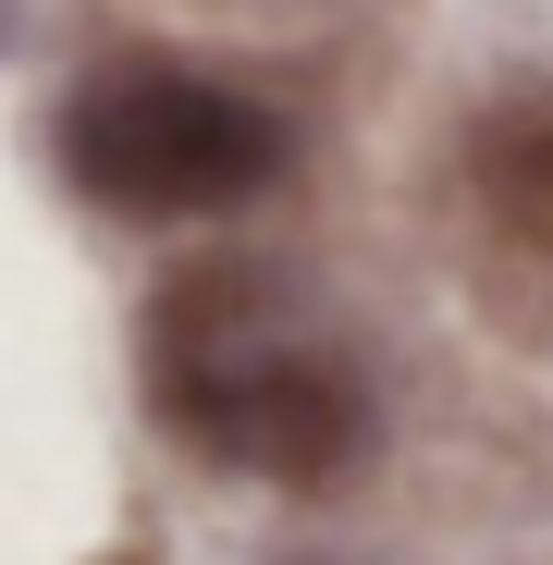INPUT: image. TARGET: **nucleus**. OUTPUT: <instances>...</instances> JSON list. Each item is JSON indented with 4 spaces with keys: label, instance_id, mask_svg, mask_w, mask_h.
Here are the masks:
<instances>
[{
    "label": "nucleus",
    "instance_id": "nucleus-1",
    "mask_svg": "<svg viewBox=\"0 0 553 565\" xmlns=\"http://www.w3.org/2000/svg\"><path fill=\"white\" fill-rule=\"evenodd\" d=\"M160 406L198 455L246 467V480H332L369 443V394L332 356H308L258 296H234L222 270H198L160 308Z\"/></svg>",
    "mask_w": 553,
    "mask_h": 565
},
{
    "label": "nucleus",
    "instance_id": "nucleus-3",
    "mask_svg": "<svg viewBox=\"0 0 553 565\" xmlns=\"http://www.w3.org/2000/svg\"><path fill=\"white\" fill-rule=\"evenodd\" d=\"M468 198L517 258H553V86H517V99L480 111L468 136Z\"/></svg>",
    "mask_w": 553,
    "mask_h": 565
},
{
    "label": "nucleus",
    "instance_id": "nucleus-2",
    "mask_svg": "<svg viewBox=\"0 0 553 565\" xmlns=\"http://www.w3.org/2000/svg\"><path fill=\"white\" fill-rule=\"evenodd\" d=\"M50 148H62V172L99 210H124V222H198V210L258 198L296 136H284L270 99H246V86H222V74L111 62V74H86L62 99Z\"/></svg>",
    "mask_w": 553,
    "mask_h": 565
}]
</instances>
